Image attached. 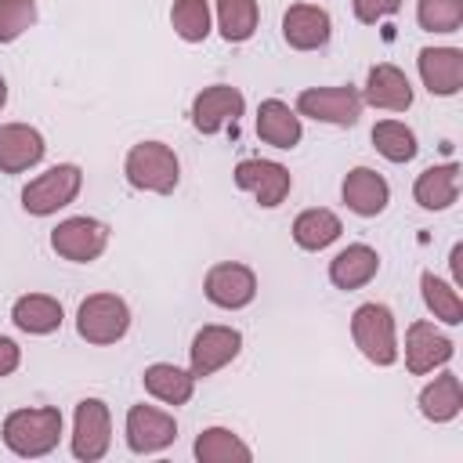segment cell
<instances>
[{
  "label": "cell",
  "mask_w": 463,
  "mask_h": 463,
  "mask_svg": "<svg viewBox=\"0 0 463 463\" xmlns=\"http://www.w3.org/2000/svg\"><path fill=\"white\" fill-rule=\"evenodd\" d=\"M61 438V412L54 405L14 409L4 416V445L22 459H40L58 449Z\"/></svg>",
  "instance_id": "6da1fadb"
},
{
  "label": "cell",
  "mask_w": 463,
  "mask_h": 463,
  "mask_svg": "<svg viewBox=\"0 0 463 463\" xmlns=\"http://www.w3.org/2000/svg\"><path fill=\"white\" fill-rule=\"evenodd\" d=\"M123 174L141 192L170 195L177 188V181H181V163H177V156H174L170 145H163V141H141V145H134L127 152Z\"/></svg>",
  "instance_id": "7a4b0ae2"
},
{
  "label": "cell",
  "mask_w": 463,
  "mask_h": 463,
  "mask_svg": "<svg viewBox=\"0 0 463 463\" xmlns=\"http://www.w3.org/2000/svg\"><path fill=\"white\" fill-rule=\"evenodd\" d=\"M351 340L373 365H394L398 362V333H394V315L387 304L369 300V304L354 307Z\"/></svg>",
  "instance_id": "3957f363"
},
{
  "label": "cell",
  "mask_w": 463,
  "mask_h": 463,
  "mask_svg": "<svg viewBox=\"0 0 463 463\" xmlns=\"http://www.w3.org/2000/svg\"><path fill=\"white\" fill-rule=\"evenodd\" d=\"M127 329H130V307L116 293H90L76 311V333L94 347L123 340Z\"/></svg>",
  "instance_id": "277c9868"
},
{
  "label": "cell",
  "mask_w": 463,
  "mask_h": 463,
  "mask_svg": "<svg viewBox=\"0 0 463 463\" xmlns=\"http://www.w3.org/2000/svg\"><path fill=\"white\" fill-rule=\"evenodd\" d=\"M80 188H83V170L76 163H58L22 188V206L33 217H51L61 206H69L80 195Z\"/></svg>",
  "instance_id": "5b68a950"
},
{
  "label": "cell",
  "mask_w": 463,
  "mask_h": 463,
  "mask_svg": "<svg viewBox=\"0 0 463 463\" xmlns=\"http://www.w3.org/2000/svg\"><path fill=\"white\" fill-rule=\"evenodd\" d=\"M297 116L333 123V127H354L362 116V90L358 87H304L297 94Z\"/></svg>",
  "instance_id": "8992f818"
},
{
  "label": "cell",
  "mask_w": 463,
  "mask_h": 463,
  "mask_svg": "<svg viewBox=\"0 0 463 463\" xmlns=\"http://www.w3.org/2000/svg\"><path fill=\"white\" fill-rule=\"evenodd\" d=\"M109 246V224L98 217H65L51 232V250L72 264H90Z\"/></svg>",
  "instance_id": "52a82bcc"
},
{
  "label": "cell",
  "mask_w": 463,
  "mask_h": 463,
  "mask_svg": "<svg viewBox=\"0 0 463 463\" xmlns=\"http://www.w3.org/2000/svg\"><path fill=\"white\" fill-rule=\"evenodd\" d=\"M109 445H112L109 405L101 398H83L72 416V456L80 463H98V459H105Z\"/></svg>",
  "instance_id": "ba28073f"
},
{
  "label": "cell",
  "mask_w": 463,
  "mask_h": 463,
  "mask_svg": "<svg viewBox=\"0 0 463 463\" xmlns=\"http://www.w3.org/2000/svg\"><path fill=\"white\" fill-rule=\"evenodd\" d=\"M242 351V333L232 326H203L192 336L188 347V373L195 380L213 376L217 369H224L228 362H235V354Z\"/></svg>",
  "instance_id": "9c48e42d"
},
{
  "label": "cell",
  "mask_w": 463,
  "mask_h": 463,
  "mask_svg": "<svg viewBox=\"0 0 463 463\" xmlns=\"http://www.w3.org/2000/svg\"><path fill=\"white\" fill-rule=\"evenodd\" d=\"M123 434H127V449L137 452V456H156L163 452L166 445H174L177 438V420L156 405H130L127 409V423H123Z\"/></svg>",
  "instance_id": "30bf717a"
},
{
  "label": "cell",
  "mask_w": 463,
  "mask_h": 463,
  "mask_svg": "<svg viewBox=\"0 0 463 463\" xmlns=\"http://www.w3.org/2000/svg\"><path fill=\"white\" fill-rule=\"evenodd\" d=\"M203 293L210 304L224 307V311H239L246 304H253L257 297V275L253 268L239 264V260H221L206 271V282H203Z\"/></svg>",
  "instance_id": "8fae6325"
},
{
  "label": "cell",
  "mask_w": 463,
  "mask_h": 463,
  "mask_svg": "<svg viewBox=\"0 0 463 463\" xmlns=\"http://www.w3.org/2000/svg\"><path fill=\"white\" fill-rule=\"evenodd\" d=\"M452 354H456V344L441 329H434V322H427V318L409 322V329H405V369L412 376H423V373H434V369L449 365Z\"/></svg>",
  "instance_id": "7c38bea8"
},
{
  "label": "cell",
  "mask_w": 463,
  "mask_h": 463,
  "mask_svg": "<svg viewBox=\"0 0 463 463\" xmlns=\"http://www.w3.org/2000/svg\"><path fill=\"white\" fill-rule=\"evenodd\" d=\"M235 184H239L242 192H250L264 210H271V206L286 203V195H289V188H293V177H289V170H286L282 163H275V159H242V163L235 166Z\"/></svg>",
  "instance_id": "4fadbf2b"
},
{
  "label": "cell",
  "mask_w": 463,
  "mask_h": 463,
  "mask_svg": "<svg viewBox=\"0 0 463 463\" xmlns=\"http://www.w3.org/2000/svg\"><path fill=\"white\" fill-rule=\"evenodd\" d=\"M246 109V98L239 87L232 83H213V87H203L192 101V123L199 134H217L224 130L228 123H235Z\"/></svg>",
  "instance_id": "5bb4252c"
},
{
  "label": "cell",
  "mask_w": 463,
  "mask_h": 463,
  "mask_svg": "<svg viewBox=\"0 0 463 463\" xmlns=\"http://www.w3.org/2000/svg\"><path fill=\"white\" fill-rule=\"evenodd\" d=\"M333 36V18L318 4H293L282 14V40L293 51H318Z\"/></svg>",
  "instance_id": "9a60e30c"
},
{
  "label": "cell",
  "mask_w": 463,
  "mask_h": 463,
  "mask_svg": "<svg viewBox=\"0 0 463 463\" xmlns=\"http://www.w3.org/2000/svg\"><path fill=\"white\" fill-rule=\"evenodd\" d=\"M362 105H373V109H383V112H405L412 105L409 76L391 61L373 65L369 76H365V87H362Z\"/></svg>",
  "instance_id": "2e32d148"
},
{
  "label": "cell",
  "mask_w": 463,
  "mask_h": 463,
  "mask_svg": "<svg viewBox=\"0 0 463 463\" xmlns=\"http://www.w3.org/2000/svg\"><path fill=\"white\" fill-rule=\"evenodd\" d=\"M420 80L430 94L452 98L463 87V51L459 47H423L420 58Z\"/></svg>",
  "instance_id": "e0dca14e"
},
{
  "label": "cell",
  "mask_w": 463,
  "mask_h": 463,
  "mask_svg": "<svg viewBox=\"0 0 463 463\" xmlns=\"http://www.w3.org/2000/svg\"><path fill=\"white\" fill-rule=\"evenodd\" d=\"M340 195H344V203H347L351 213H358V217H376V213H383L387 203H391V184H387L383 174H376L373 166H354V170H347V177H344V184H340Z\"/></svg>",
  "instance_id": "ac0fdd59"
},
{
  "label": "cell",
  "mask_w": 463,
  "mask_h": 463,
  "mask_svg": "<svg viewBox=\"0 0 463 463\" xmlns=\"http://www.w3.org/2000/svg\"><path fill=\"white\" fill-rule=\"evenodd\" d=\"M47 145L43 134L29 123H4L0 127V174H25L43 159Z\"/></svg>",
  "instance_id": "d6986e66"
},
{
  "label": "cell",
  "mask_w": 463,
  "mask_h": 463,
  "mask_svg": "<svg viewBox=\"0 0 463 463\" xmlns=\"http://www.w3.org/2000/svg\"><path fill=\"white\" fill-rule=\"evenodd\" d=\"M257 137L271 148H297L304 137L297 109H289L282 98H264L257 105Z\"/></svg>",
  "instance_id": "ffe728a7"
},
{
  "label": "cell",
  "mask_w": 463,
  "mask_h": 463,
  "mask_svg": "<svg viewBox=\"0 0 463 463\" xmlns=\"http://www.w3.org/2000/svg\"><path fill=\"white\" fill-rule=\"evenodd\" d=\"M376 271H380V253L365 242H351L329 260V282L336 289H347V293L369 286L376 279Z\"/></svg>",
  "instance_id": "44dd1931"
},
{
  "label": "cell",
  "mask_w": 463,
  "mask_h": 463,
  "mask_svg": "<svg viewBox=\"0 0 463 463\" xmlns=\"http://www.w3.org/2000/svg\"><path fill=\"white\" fill-rule=\"evenodd\" d=\"M61 318H65L61 304H58L54 297H47V293H25V297H18V300L11 304V322H14L22 333H29V336H47V333H54V329L61 326Z\"/></svg>",
  "instance_id": "7402d4cb"
},
{
  "label": "cell",
  "mask_w": 463,
  "mask_h": 463,
  "mask_svg": "<svg viewBox=\"0 0 463 463\" xmlns=\"http://www.w3.org/2000/svg\"><path fill=\"white\" fill-rule=\"evenodd\" d=\"M459 195V166L456 163H441V166H427L416 184H412V199L423 210H449Z\"/></svg>",
  "instance_id": "603a6c76"
},
{
  "label": "cell",
  "mask_w": 463,
  "mask_h": 463,
  "mask_svg": "<svg viewBox=\"0 0 463 463\" xmlns=\"http://www.w3.org/2000/svg\"><path fill=\"white\" fill-rule=\"evenodd\" d=\"M141 383H145V391L152 394V398H159L163 405H184L188 398H192V391H195V376L188 373V369H177V365H170V362H156V365H148L145 373H141Z\"/></svg>",
  "instance_id": "cb8c5ba5"
},
{
  "label": "cell",
  "mask_w": 463,
  "mask_h": 463,
  "mask_svg": "<svg viewBox=\"0 0 463 463\" xmlns=\"http://www.w3.org/2000/svg\"><path fill=\"white\" fill-rule=\"evenodd\" d=\"M459 409H463V383L456 373H441L420 391V412L430 423H449L459 416Z\"/></svg>",
  "instance_id": "d4e9b609"
},
{
  "label": "cell",
  "mask_w": 463,
  "mask_h": 463,
  "mask_svg": "<svg viewBox=\"0 0 463 463\" xmlns=\"http://www.w3.org/2000/svg\"><path fill=\"white\" fill-rule=\"evenodd\" d=\"M340 232H344L340 217L333 210H326V206H311V210L297 213V221H293V242L300 250H311V253L333 246L340 239Z\"/></svg>",
  "instance_id": "484cf974"
},
{
  "label": "cell",
  "mask_w": 463,
  "mask_h": 463,
  "mask_svg": "<svg viewBox=\"0 0 463 463\" xmlns=\"http://www.w3.org/2000/svg\"><path fill=\"white\" fill-rule=\"evenodd\" d=\"M192 452H195L199 463H250L253 459V449L235 430H228V427H206V430H199Z\"/></svg>",
  "instance_id": "4316f807"
},
{
  "label": "cell",
  "mask_w": 463,
  "mask_h": 463,
  "mask_svg": "<svg viewBox=\"0 0 463 463\" xmlns=\"http://www.w3.org/2000/svg\"><path fill=\"white\" fill-rule=\"evenodd\" d=\"M260 7L257 0H217V29L228 43H246L257 33Z\"/></svg>",
  "instance_id": "83f0119b"
},
{
  "label": "cell",
  "mask_w": 463,
  "mask_h": 463,
  "mask_svg": "<svg viewBox=\"0 0 463 463\" xmlns=\"http://www.w3.org/2000/svg\"><path fill=\"white\" fill-rule=\"evenodd\" d=\"M373 148H376L383 159H391V163H409V159H416V152H420L412 127H405L402 119H380V123L373 127Z\"/></svg>",
  "instance_id": "f1b7e54d"
},
{
  "label": "cell",
  "mask_w": 463,
  "mask_h": 463,
  "mask_svg": "<svg viewBox=\"0 0 463 463\" xmlns=\"http://www.w3.org/2000/svg\"><path fill=\"white\" fill-rule=\"evenodd\" d=\"M420 289H423V304L434 311V318H441L445 326H459L463 322V300H459V289L445 279H438L434 271H423L420 275Z\"/></svg>",
  "instance_id": "f546056e"
},
{
  "label": "cell",
  "mask_w": 463,
  "mask_h": 463,
  "mask_svg": "<svg viewBox=\"0 0 463 463\" xmlns=\"http://www.w3.org/2000/svg\"><path fill=\"white\" fill-rule=\"evenodd\" d=\"M170 25L184 43H203L210 36V4L206 0H174Z\"/></svg>",
  "instance_id": "4dcf8cb0"
},
{
  "label": "cell",
  "mask_w": 463,
  "mask_h": 463,
  "mask_svg": "<svg viewBox=\"0 0 463 463\" xmlns=\"http://www.w3.org/2000/svg\"><path fill=\"white\" fill-rule=\"evenodd\" d=\"M416 22L427 33H456L463 25V0H420Z\"/></svg>",
  "instance_id": "1f68e13d"
},
{
  "label": "cell",
  "mask_w": 463,
  "mask_h": 463,
  "mask_svg": "<svg viewBox=\"0 0 463 463\" xmlns=\"http://www.w3.org/2000/svg\"><path fill=\"white\" fill-rule=\"evenodd\" d=\"M36 25V0H0V43H14Z\"/></svg>",
  "instance_id": "d6a6232c"
},
{
  "label": "cell",
  "mask_w": 463,
  "mask_h": 463,
  "mask_svg": "<svg viewBox=\"0 0 463 463\" xmlns=\"http://www.w3.org/2000/svg\"><path fill=\"white\" fill-rule=\"evenodd\" d=\"M351 7H354V18L362 25H376L380 18L394 14L402 7V0H351Z\"/></svg>",
  "instance_id": "836d02e7"
},
{
  "label": "cell",
  "mask_w": 463,
  "mask_h": 463,
  "mask_svg": "<svg viewBox=\"0 0 463 463\" xmlns=\"http://www.w3.org/2000/svg\"><path fill=\"white\" fill-rule=\"evenodd\" d=\"M18 365H22V347L11 336H0V380L11 376Z\"/></svg>",
  "instance_id": "e575fe53"
},
{
  "label": "cell",
  "mask_w": 463,
  "mask_h": 463,
  "mask_svg": "<svg viewBox=\"0 0 463 463\" xmlns=\"http://www.w3.org/2000/svg\"><path fill=\"white\" fill-rule=\"evenodd\" d=\"M449 264H452V279H456V282H463V246H459V242L452 246V257H449Z\"/></svg>",
  "instance_id": "d590c367"
},
{
  "label": "cell",
  "mask_w": 463,
  "mask_h": 463,
  "mask_svg": "<svg viewBox=\"0 0 463 463\" xmlns=\"http://www.w3.org/2000/svg\"><path fill=\"white\" fill-rule=\"evenodd\" d=\"M4 105H7V80L0 76V109H4Z\"/></svg>",
  "instance_id": "8d00e7d4"
}]
</instances>
